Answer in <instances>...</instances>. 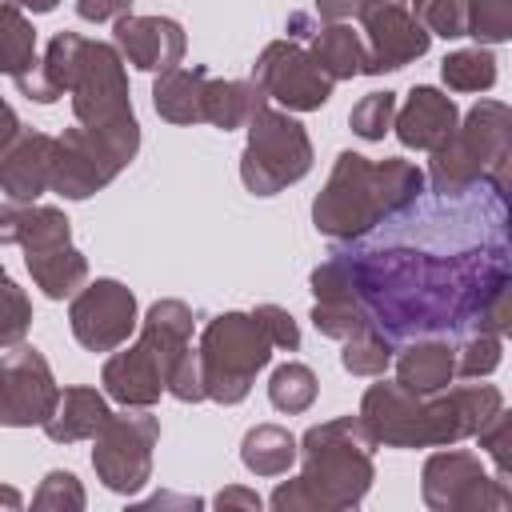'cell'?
Instances as JSON below:
<instances>
[{
    "mask_svg": "<svg viewBox=\"0 0 512 512\" xmlns=\"http://www.w3.org/2000/svg\"><path fill=\"white\" fill-rule=\"evenodd\" d=\"M392 116H396V92H368L352 104L348 128L360 140H384V132L392 128Z\"/></svg>",
    "mask_w": 512,
    "mask_h": 512,
    "instance_id": "d590c367",
    "label": "cell"
},
{
    "mask_svg": "<svg viewBox=\"0 0 512 512\" xmlns=\"http://www.w3.org/2000/svg\"><path fill=\"white\" fill-rule=\"evenodd\" d=\"M52 156H56V136L20 128V136L0 152V192L12 204H36V196L48 192Z\"/></svg>",
    "mask_w": 512,
    "mask_h": 512,
    "instance_id": "ac0fdd59",
    "label": "cell"
},
{
    "mask_svg": "<svg viewBox=\"0 0 512 512\" xmlns=\"http://www.w3.org/2000/svg\"><path fill=\"white\" fill-rule=\"evenodd\" d=\"M192 344V308L184 300H156L140 320V336L128 348H112L100 368L104 396L124 408H152L168 384L176 356Z\"/></svg>",
    "mask_w": 512,
    "mask_h": 512,
    "instance_id": "5b68a950",
    "label": "cell"
},
{
    "mask_svg": "<svg viewBox=\"0 0 512 512\" xmlns=\"http://www.w3.org/2000/svg\"><path fill=\"white\" fill-rule=\"evenodd\" d=\"M296 436L280 424H256L240 440V460L256 476H284L296 464Z\"/></svg>",
    "mask_w": 512,
    "mask_h": 512,
    "instance_id": "484cf974",
    "label": "cell"
},
{
    "mask_svg": "<svg viewBox=\"0 0 512 512\" xmlns=\"http://www.w3.org/2000/svg\"><path fill=\"white\" fill-rule=\"evenodd\" d=\"M412 16L428 28V36L460 40L468 20V0H412Z\"/></svg>",
    "mask_w": 512,
    "mask_h": 512,
    "instance_id": "8d00e7d4",
    "label": "cell"
},
{
    "mask_svg": "<svg viewBox=\"0 0 512 512\" xmlns=\"http://www.w3.org/2000/svg\"><path fill=\"white\" fill-rule=\"evenodd\" d=\"M252 316H256L260 328L268 332L272 348H288V352L300 348V328H296V320L288 316V308H280V304H256Z\"/></svg>",
    "mask_w": 512,
    "mask_h": 512,
    "instance_id": "b9f144b4",
    "label": "cell"
},
{
    "mask_svg": "<svg viewBox=\"0 0 512 512\" xmlns=\"http://www.w3.org/2000/svg\"><path fill=\"white\" fill-rule=\"evenodd\" d=\"M296 444H300L296 448L300 476L268 496L276 512H348L368 496L376 480V464H372L376 440L368 436L360 416H336L312 424Z\"/></svg>",
    "mask_w": 512,
    "mask_h": 512,
    "instance_id": "3957f363",
    "label": "cell"
},
{
    "mask_svg": "<svg viewBox=\"0 0 512 512\" xmlns=\"http://www.w3.org/2000/svg\"><path fill=\"white\" fill-rule=\"evenodd\" d=\"M508 252V216L488 220L444 252L408 244L348 248L312 272V296L356 304L392 344L472 328L504 336L512 328Z\"/></svg>",
    "mask_w": 512,
    "mask_h": 512,
    "instance_id": "6da1fadb",
    "label": "cell"
},
{
    "mask_svg": "<svg viewBox=\"0 0 512 512\" xmlns=\"http://www.w3.org/2000/svg\"><path fill=\"white\" fill-rule=\"evenodd\" d=\"M140 316H136V296L128 284L100 276L92 284H84L72 304H68V328L80 340V348L88 352H112L120 348L132 332H136Z\"/></svg>",
    "mask_w": 512,
    "mask_h": 512,
    "instance_id": "5bb4252c",
    "label": "cell"
},
{
    "mask_svg": "<svg viewBox=\"0 0 512 512\" xmlns=\"http://www.w3.org/2000/svg\"><path fill=\"white\" fill-rule=\"evenodd\" d=\"M120 168H128V160L100 132L76 124V128H64L56 136L48 192H56L64 200H88L100 188H108L120 176Z\"/></svg>",
    "mask_w": 512,
    "mask_h": 512,
    "instance_id": "4fadbf2b",
    "label": "cell"
},
{
    "mask_svg": "<svg viewBox=\"0 0 512 512\" xmlns=\"http://www.w3.org/2000/svg\"><path fill=\"white\" fill-rule=\"evenodd\" d=\"M420 496L432 512H500L512 504V484L488 476L476 452L444 444L424 460Z\"/></svg>",
    "mask_w": 512,
    "mask_h": 512,
    "instance_id": "8fae6325",
    "label": "cell"
},
{
    "mask_svg": "<svg viewBox=\"0 0 512 512\" xmlns=\"http://www.w3.org/2000/svg\"><path fill=\"white\" fill-rule=\"evenodd\" d=\"M344 348H340V364L352 372V376H384V368L392 364V356H396V344L380 332V328H360V332H352L348 340H340Z\"/></svg>",
    "mask_w": 512,
    "mask_h": 512,
    "instance_id": "4dcf8cb0",
    "label": "cell"
},
{
    "mask_svg": "<svg viewBox=\"0 0 512 512\" xmlns=\"http://www.w3.org/2000/svg\"><path fill=\"white\" fill-rule=\"evenodd\" d=\"M360 40H364V72L360 76H380L396 72L412 60H420L432 44L428 28L412 16L404 4H372L360 12Z\"/></svg>",
    "mask_w": 512,
    "mask_h": 512,
    "instance_id": "2e32d148",
    "label": "cell"
},
{
    "mask_svg": "<svg viewBox=\"0 0 512 512\" xmlns=\"http://www.w3.org/2000/svg\"><path fill=\"white\" fill-rule=\"evenodd\" d=\"M372 4H404V0H316L312 12H316L320 20H352V16H360L364 8H372Z\"/></svg>",
    "mask_w": 512,
    "mask_h": 512,
    "instance_id": "ee69618b",
    "label": "cell"
},
{
    "mask_svg": "<svg viewBox=\"0 0 512 512\" xmlns=\"http://www.w3.org/2000/svg\"><path fill=\"white\" fill-rule=\"evenodd\" d=\"M204 84L208 68L204 64H176L156 76L152 84V108L168 124H200L204 120Z\"/></svg>",
    "mask_w": 512,
    "mask_h": 512,
    "instance_id": "7402d4cb",
    "label": "cell"
},
{
    "mask_svg": "<svg viewBox=\"0 0 512 512\" xmlns=\"http://www.w3.org/2000/svg\"><path fill=\"white\" fill-rule=\"evenodd\" d=\"M148 504H152V508H164V504H184V508H200L204 500H196V496H168V492H160V496H152Z\"/></svg>",
    "mask_w": 512,
    "mask_h": 512,
    "instance_id": "681fc988",
    "label": "cell"
},
{
    "mask_svg": "<svg viewBox=\"0 0 512 512\" xmlns=\"http://www.w3.org/2000/svg\"><path fill=\"white\" fill-rule=\"evenodd\" d=\"M164 392H172L180 404H200V400H208V392H204V364H200V352H196L192 344L176 356Z\"/></svg>",
    "mask_w": 512,
    "mask_h": 512,
    "instance_id": "ab89813d",
    "label": "cell"
},
{
    "mask_svg": "<svg viewBox=\"0 0 512 512\" xmlns=\"http://www.w3.org/2000/svg\"><path fill=\"white\" fill-rule=\"evenodd\" d=\"M60 0H0V8H20V12H32V16H44L52 12Z\"/></svg>",
    "mask_w": 512,
    "mask_h": 512,
    "instance_id": "7dc6e473",
    "label": "cell"
},
{
    "mask_svg": "<svg viewBox=\"0 0 512 512\" xmlns=\"http://www.w3.org/2000/svg\"><path fill=\"white\" fill-rule=\"evenodd\" d=\"M28 324H32V304L0 264V348L20 344L28 336Z\"/></svg>",
    "mask_w": 512,
    "mask_h": 512,
    "instance_id": "e575fe53",
    "label": "cell"
},
{
    "mask_svg": "<svg viewBox=\"0 0 512 512\" xmlns=\"http://www.w3.org/2000/svg\"><path fill=\"white\" fill-rule=\"evenodd\" d=\"M308 52L328 80H352L364 72V40L348 20H320L308 36Z\"/></svg>",
    "mask_w": 512,
    "mask_h": 512,
    "instance_id": "603a6c76",
    "label": "cell"
},
{
    "mask_svg": "<svg viewBox=\"0 0 512 512\" xmlns=\"http://www.w3.org/2000/svg\"><path fill=\"white\" fill-rule=\"evenodd\" d=\"M460 124V108L448 92L432 88V84H416L404 100V108H396L392 116V128L400 136L404 148H416V152H432L440 148Z\"/></svg>",
    "mask_w": 512,
    "mask_h": 512,
    "instance_id": "d6986e66",
    "label": "cell"
},
{
    "mask_svg": "<svg viewBox=\"0 0 512 512\" xmlns=\"http://www.w3.org/2000/svg\"><path fill=\"white\" fill-rule=\"evenodd\" d=\"M132 12V0H76V16L88 24H104V20H120Z\"/></svg>",
    "mask_w": 512,
    "mask_h": 512,
    "instance_id": "7bdbcfd3",
    "label": "cell"
},
{
    "mask_svg": "<svg viewBox=\"0 0 512 512\" xmlns=\"http://www.w3.org/2000/svg\"><path fill=\"white\" fill-rule=\"evenodd\" d=\"M160 440V420L148 408L112 412L108 424L92 436V468L108 492L136 496L152 480V448Z\"/></svg>",
    "mask_w": 512,
    "mask_h": 512,
    "instance_id": "30bf717a",
    "label": "cell"
},
{
    "mask_svg": "<svg viewBox=\"0 0 512 512\" xmlns=\"http://www.w3.org/2000/svg\"><path fill=\"white\" fill-rule=\"evenodd\" d=\"M16 208H20V204H12V200H4V204H0V244H16V240H12Z\"/></svg>",
    "mask_w": 512,
    "mask_h": 512,
    "instance_id": "c3c4849f",
    "label": "cell"
},
{
    "mask_svg": "<svg viewBox=\"0 0 512 512\" xmlns=\"http://www.w3.org/2000/svg\"><path fill=\"white\" fill-rule=\"evenodd\" d=\"M252 80L284 112H316V108H324L328 96H332V84H336V80H328L320 72L312 52L304 44L288 40V36L264 44V52L252 64Z\"/></svg>",
    "mask_w": 512,
    "mask_h": 512,
    "instance_id": "7c38bea8",
    "label": "cell"
},
{
    "mask_svg": "<svg viewBox=\"0 0 512 512\" xmlns=\"http://www.w3.org/2000/svg\"><path fill=\"white\" fill-rule=\"evenodd\" d=\"M464 36L476 44H504L512 36V0H468Z\"/></svg>",
    "mask_w": 512,
    "mask_h": 512,
    "instance_id": "836d02e7",
    "label": "cell"
},
{
    "mask_svg": "<svg viewBox=\"0 0 512 512\" xmlns=\"http://www.w3.org/2000/svg\"><path fill=\"white\" fill-rule=\"evenodd\" d=\"M424 184L428 180L412 160H368L348 148L336 156L320 196L312 200V224L328 240H360L376 224L416 208Z\"/></svg>",
    "mask_w": 512,
    "mask_h": 512,
    "instance_id": "277c9868",
    "label": "cell"
},
{
    "mask_svg": "<svg viewBox=\"0 0 512 512\" xmlns=\"http://www.w3.org/2000/svg\"><path fill=\"white\" fill-rule=\"evenodd\" d=\"M500 356H504V336L484 332V328H472L456 344V376H468V380L492 376L500 368Z\"/></svg>",
    "mask_w": 512,
    "mask_h": 512,
    "instance_id": "d6a6232c",
    "label": "cell"
},
{
    "mask_svg": "<svg viewBox=\"0 0 512 512\" xmlns=\"http://www.w3.org/2000/svg\"><path fill=\"white\" fill-rule=\"evenodd\" d=\"M476 440H480V448L492 456V464H496V480H504V484H512L508 476H512V456H508V440H512V416L500 408L480 432H476Z\"/></svg>",
    "mask_w": 512,
    "mask_h": 512,
    "instance_id": "60d3db41",
    "label": "cell"
},
{
    "mask_svg": "<svg viewBox=\"0 0 512 512\" xmlns=\"http://www.w3.org/2000/svg\"><path fill=\"white\" fill-rule=\"evenodd\" d=\"M60 400V388L52 380V368L44 352L32 344H12L8 356H0V424L4 428H32L52 416Z\"/></svg>",
    "mask_w": 512,
    "mask_h": 512,
    "instance_id": "9a60e30c",
    "label": "cell"
},
{
    "mask_svg": "<svg viewBox=\"0 0 512 512\" xmlns=\"http://www.w3.org/2000/svg\"><path fill=\"white\" fill-rule=\"evenodd\" d=\"M0 504H4V508H20L24 500H20V492H16V488H0Z\"/></svg>",
    "mask_w": 512,
    "mask_h": 512,
    "instance_id": "f907efd6",
    "label": "cell"
},
{
    "mask_svg": "<svg viewBox=\"0 0 512 512\" xmlns=\"http://www.w3.org/2000/svg\"><path fill=\"white\" fill-rule=\"evenodd\" d=\"M244 128L248 140L240 152V180L252 196H276L312 172V140L284 108L264 104Z\"/></svg>",
    "mask_w": 512,
    "mask_h": 512,
    "instance_id": "9c48e42d",
    "label": "cell"
},
{
    "mask_svg": "<svg viewBox=\"0 0 512 512\" xmlns=\"http://www.w3.org/2000/svg\"><path fill=\"white\" fill-rule=\"evenodd\" d=\"M396 384H404L416 396L444 392L456 380V344L444 336H412L404 348H396Z\"/></svg>",
    "mask_w": 512,
    "mask_h": 512,
    "instance_id": "ffe728a7",
    "label": "cell"
},
{
    "mask_svg": "<svg viewBox=\"0 0 512 512\" xmlns=\"http://www.w3.org/2000/svg\"><path fill=\"white\" fill-rule=\"evenodd\" d=\"M200 364H204V392L216 404H240L256 372L272 360V340L252 312H220L200 332Z\"/></svg>",
    "mask_w": 512,
    "mask_h": 512,
    "instance_id": "ba28073f",
    "label": "cell"
},
{
    "mask_svg": "<svg viewBox=\"0 0 512 512\" xmlns=\"http://www.w3.org/2000/svg\"><path fill=\"white\" fill-rule=\"evenodd\" d=\"M36 56V28L20 8H0V72L4 76H20L24 68H32Z\"/></svg>",
    "mask_w": 512,
    "mask_h": 512,
    "instance_id": "f1b7e54d",
    "label": "cell"
},
{
    "mask_svg": "<svg viewBox=\"0 0 512 512\" xmlns=\"http://www.w3.org/2000/svg\"><path fill=\"white\" fill-rule=\"evenodd\" d=\"M440 76L452 92H488L496 84V56L488 52V44L448 52L440 60Z\"/></svg>",
    "mask_w": 512,
    "mask_h": 512,
    "instance_id": "83f0119b",
    "label": "cell"
},
{
    "mask_svg": "<svg viewBox=\"0 0 512 512\" xmlns=\"http://www.w3.org/2000/svg\"><path fill=\"white\" fill-rule=\"evenodd\" d=\"M108 416H112V408H108L104 392H96L88 384H72L60 392L52 416L40 428L52 444H76V440H92L108 424Z\"/></svg>",
    "mask_w": 512,
    "mask_h": 512,
    "instance_id": "44dd1931",
    "label": "cell"
},
{
    "mask_svg": "<svg viewBox=\"0 0 512 512\" xmlns=\"http://www.w3.org/2000/svg\"><path fill=\"white\" fill-rule=\"evenodd\" d=\"M32 508H36V512H80V508H84V488H80V480H76L72 472L52 468V472L40 480V488H36V496H32Z\"/></svg>",
    "mask_w": 512,
    "mask_h": 512,
    "instance_id": "74e56055",
    "label": "cell"
},
{
    "mask_svg": "<svg viewBox=\"0 0 512 512\" xmlns=\"http://www.w3.org/2000/svg\"><path fill=\"white\" fill-rule=\"evenodd\" d=\"M24 264H28L32 280H36V288L48 300H72L88 284V260L72 244L44 248V252H24Z\"/></svg>",
    "mask_w": 512,
    "mask_h": 512,
    "instance_id": "d4e9b609",
    "label": "cell"
},
{
    "mask_svg": "<svg viewBox=\"0 0 512 512\" xmlns=\"http://www.w3.org/2000/svg\"><path fill=\"white\" fill-rule=\"evenodd\" d=\"M508 164H512V112L504 100H480L456 124V132L432 148L428 184L436 196H460L476 184L508 192Z\"/></svg>",
    "mask_w": 512,
    "mask_h": 512,
    "instance_id": "8992f818",
    "label": "cell"
},
{
    "mask_svg": "<svg viewBox=\"0 0 512 512\" xmlns=\"http://www.w3.org/2000/svg\"><path fill=\"white\" fill-rule=\"evenodd\" d=\"M212 504H216V508H260V496L248 492V488H224Z\"/></svg>",
    "mask_w": 512,
    "mask_h": 512,
    "instance_id": "f6af8a7d",
    "label": "cell"
},
{
    "mask_svg": "<svg viewBox=\"0 0 512 512\" xmlns=\"http://www.w3.org/2000/svg\"><path fill=\"white\" fill-rule=\"evenodd\" d=\"M20 136V120H16V112H12V104L0 96V152L12 144Z\"/></svg>",
    "mask_w": 512,
    "mask_h": 512,
    "instance_id": "bcb514c9",
    "label": "cell"
},
{
    "mask_svg": "<svg viewBox=\"0 0 512 512\" xmlns=\"http://www.w3.org/2000/svg\"><path fill=\"white\" fill-rule=\"evenodd\" d=\"M312 324L328 340H348L352 332L368 328V316L348 300H316L312 304Z\"/></svg>",
    "mask_w": 512,
    "mask_h": 512,
    "instance_id": "f35d334b",
    "label": "cell"
},
{
    "mask_svg": "<svg viewBox=\"0 0 512 512\" xmlns=\"http://www.w3.org/2000/svg\"><path fill=\"white\" fill-rule=\"evenodd\" d=\"M12 240L24 252H44V248L72 244V220L60 208H52V204H20L16 208Z\"/></svg>",
    "mask_w": 512,
    "mask_h": 512,
    "instance_id": "4316f807",
    "label": "cell"
},
{
    "mask_svg": "<svg viewBox=\"0 0 512 512\" xmlns=\"http://www.w3.org/2000/svg\"><path fill=\"white\" fill-rule=\"evenodd\" d=\"M84 40H88V36H80V32H56V36L48 40L44 56H40V72H44V80H48V88H52L56 100L68 92V84H72V76H76Z\"/></svg>",
    "mask_w": 512,
    "mask_h": 512,
    "instance_id": "1f68e13d",
    "label": "cell"
},
{
    "mask_svg": "<svg viewBox=\"0 0 512 512\" xmlns=\"http://www.w3.org/2000/svg\"><path fill=\"white\" fill-rule=\"evenodd\" d=\"M68 96H72L76 124L100 132L132 164L140 152V124L128 100V72H124V56L116 52V44L84 40Z\"/></svg>",
    "mask_w": 512,
    "mask_h": 512,
    "instance_id": "52a82bcc",
    "label": "cell"
},
{
    "mask_svg": "<svg viewBox=\"0 0 512 512\" xmlns=\"http://www.w3.org/2000/svg\"><path fill=\"white\" fill-rule=\"evenodd\" d=\"M112 44L132 68L156 72V76L176 68L188 48L184 28L172 16H136V12L112 20Z\"/></svg>",
    "mask_w": 512,
    "mask_h": 512,
    "instance_id": "e0dca14e",
    "label": "cell"
},
{
    "mask_svg": "<svg viewBox=\"0 0 512 512\" xmlns=\"http://www.w3.org/2000/svg\"><path fill=\"white\" fill-rule=\"evenodd\" d=\"M316 392H320V380H316V372H312L308 364H300V360L280 364V368L272 372V380H268V400H272V408H280V412H288V416L308 412L312 400H316Z\"/></svg>",
    "mask_w": 512,
    "mask_h": 512,
    "instance_id": "f546056e",
    "label": "cell"
},
{
    "mask_svg": "<svg viewBox=\"0 0 512 512\" xmlns=\"http://www.w3.org/2000/svg\"><path fill=\"white\" fill-rule=\"evenodd\" d=\"M268 104V96L260 92V84L248 76V80H212L204 84V124L220 128V132H232V128H244L260 108Z\"/></svg>",
    "mask_w": 512,
    "mask_h": 512,
    "instance_id": "cb8c5ba5",
    "label": "cell"
},
{
    "mask_svg": "<svg viewBox=\"0 0 512 512\" xmlns=\"http://www.w3.org/2000/svg\"><path fill=\"white\" fill-rule=\"evenodd\" d=\"M504 408L496 384H460L452 392L416 396L396 380H376L360 396V424L384 448H444L476 436Z\"/></svg>",
    "mask_w": 512,
    "mask_h": 512,
    "instance_id": "7a4b0ae2",
    "label": "cell"
}]
</instances>
